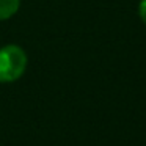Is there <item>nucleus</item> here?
I'll return each mask as SVG.
<instances>
[{"mask_svg":"<svg viewBox=\"0 0 146 146\" xmlns=\"http://www.w3.org/2000/svg\"><path fill=\"white\" fill-rule=\"evenodd\" d=\"M29 63L25 50L17 44L0 47V83H11L24 76Z\"/></svg>","mask_w":146,"mask_h":146,"instance_id":"nucleus-1","label":"nucleus"},{"mask_svg":"<svg viewBox=\"0 0 146 146\" xmlns=\"http://www.w3.org/2000/svg\"><path fill=\"white\" fill-rule=\"evenodd\" d=\"M21 0H0V21H7L17 13Z\"/></svg>","mask_w":146,"mask_h":146,"instance_id":"nucleus-2","label":"nucleus"},{"mask_svg":"<svg viewBox=\"0 0 146 146\" xmlns=\"http://www.w3.org/2000/svg\"><path fill=\"white\" fill-rule=\"evenodd\" d=\"M138 16L143 21V24L146 25V0H140L138 5Z\"/></svg>","mask_w":146,"mask_h":146,"instance_id":"nucleus-3","label":"nucleus"}]
</instances>
